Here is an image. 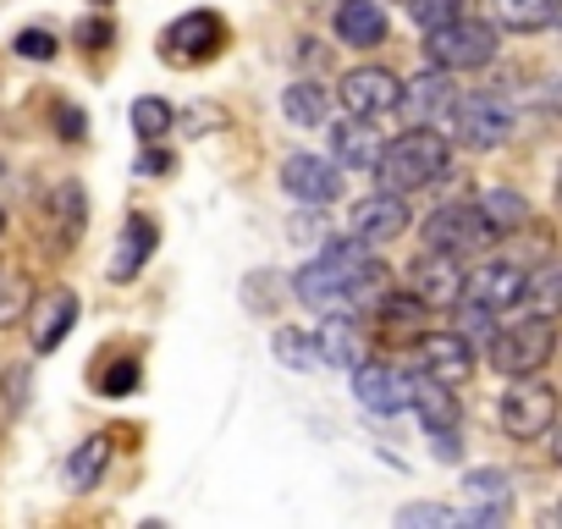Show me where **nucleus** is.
<instances>
[{
    "label": "nucleus",
    "instance_id": "obj_14",
    "mask_svg": "<svg viewBox=\"0 0 562 529\" xmlns=\"http://www.w3.org/2000/svg\"><path fill=\"white\" fill-rule=\"evenodd\" d=\"M414 348H419V370L436 375V381H447V386H458V381L474 375V342L463 331H425Z\"/></svg>",
    "mask_w": 562,
    "mask_h": 529
},
{
    "label": "nucleus",
    "instance_id": "obj_16",
    "mask_svg": "<svg viewBox=\"0 0 562 529\" xmlns=\"http://www.w3.org/2000/svg\"><path fill=\"white\" fill-rule=\"evenodd\" d=\"M524 264H513V259H485L480 271L469 277V293L463 299H474V304H485V309H518V299H524Z\"/></svg>",
    "mask_w": 562,
    "mask_h": 529
},
{
    "label": "nucleus",
    "instance_id": "obj_5",
    "mask_svg": "<svg viewBox=\"0 0 562 529\" xmlns=\"http://www.w3.org/2000/svg\"><path fill=\"white\" fill-rule=\"evenodd\" d=\"M452 138L469 144V149H502L513 138V100L496 94V89H480V94H458L452 116H447Z\"/></svg>",
    "mask_w": 562,
    "mask_h": 529
},
{
    "label": "nucleus",
    "instance_id": "obj_39",
    "mask_svg": "<svg viewBox=\"0 0 562 529\" xmlns=\"http://www.w3.org/2000/svg\"><path fill=\"white\" fill-rule=\"evenodd\" d=\"M78 45H83V50H105V45H111V23H105V18H83V23H78Z\"/></svg>",
    "mask_w": 562,
    "mask_h": 529
},
{
    "label": "nucleus",
    "instance_id": "obj_8",
    "mask_svg": "<svg viewBox=\"0 0 562 529\" xmlns=\"http://www.w3.org/2000/svg\"><path fill=\"white\" fill-rule=\"evenodd\" d=\"M408 293L425 304V309H458L463 293H469V271H463V259L441 254V248H425L414 264H408Z\"/></svg>",
    "mask_w": 562,
    "mask_h": 529
},
{
    "label": "nucleus",
    "instance_id": "obj_22",
    "mask_svg": "<svg viewBox=\"0 0 562 529\" xmlns=\"http://www.w3.org/2000/svg\"><path fill=\"white\" fill-rule=\"evenodd\" d=\"M337 40L353 45V50H375L386 40V12L375 0H342L337 7Z\"/></svg>",
    "mask_w": 562,
    "mask_h": 529
},
{
    "label": "nucleus",
    "instance_id": "obj_34",
    "mask_svg": "<svg viewBox=\"0 0 562 529\" xmlns=\"http://www.w3.org/2000/svg\"><path fill=\"white\" fill-rule=\"evenodd\" d=\"M23 309H34V288L18 271H0V326H12Z\"/></svg>",
    "mask_w": 562,
    "mask_h": 529
},
{
    "label": "nucleus",
    "instance_id": "obj_31",
    "mask_svg": "<svg viewBox=\"0 0 562 529\" xmlns=\"http://www.w3.org/2000/svg\"><path fill=\"white\" fill-rule=\"evenodd\" d=\"M171 127H177V111H171L166 100H155V94H149V100H133V133H138L144 144H160Z\"/></svg>",
    "mask_w": 562,
    "mask_h": 529
},
{
    "label": "nucleus",
    "instance_id": "obj_40",
    "mask_svg": "<svg viewBox=\"0 0 562 529\" xmlns=\"http://www.w3.org/2000/svg\"><path fill=\"white\" fill-rule=\"evenodd\" d=\"M436 441H430V452L441 458V463H458L463 458V441H458V430H430Z\"/></svg>",
    "mask_w": 562,
    "mask_h": 529
},
{
    "label": "nucleus",
    "instance_id": "obj_32",
    "mask_svg": "<svg viewBox=\"0 0 562 529\" xmlns=\"http://www.w3.org/2000/svg\"><path fill=\"white\" fill-rule=\"evenodd\" d=\"M276 359L288 364V370H310V364L321 359V348H315V337H310V331L288 326V331H276Z\"/></svg>",
    "mask_w": 562,
    "mask_h": 529
},
{
    "label": "nucleus",
    "instance_id": "obj_29",
    "mask_svg": "<svg viewBox=\"0 0 562 529\" xmlns=\"http://www.w3.org/2000/svg\"><path fill=\"white\" fill-rule=\"evenodd\" d=\"M480 210H485V221H491L496 232H518V226L535 221V215H529V199L513 193V188H491V193L480 199Z\"/></svg>",
    "mask_w": 562,
    "mask_h": 529
},
{
    "label": "nucleus",
    "instance_id": "obj_30",
    "mask_svg": "<svg viewBox=\"0 0 562 529\" xmlns=\"http://www.w3.org/2000/svg\"><path fill=\"white\" fill-rule=\"evenodd\" d=\"M45 210L61 221V243H72V237H78V226H83V215H89V204H83V188H78V182H56V188L45 193Z\"/></svg>",
    "mask_w": 562,
    "mask_h": 529
},
{
    "label": "nucleus",
    "instance_id": "obj_25",
    "mask_svg": "<svg viewBox=\"0 0 562 529\" xmlns=\"http://www.w3.org/2000/svg\"><path fill=\"white\" fill-rule=\"evenodd\" d=\"M557 12H562V0H491V18L507 34H540L557 23Z\"/></svg>",
    "mask_w": 562,
    "mask_h": 529
},
{
    "label": "nucleus",
    "instance_id": "obj_11",
    "mask_svg": "<svg viewBox=\"0 0 562 529\" xmlns=\"http://www.w3.org/2000/svg\"><path fill=\"white\" fill-rule=\"evenodd\" d=\"M408 221H414V215H408V199L392 193V188H381V193H370V199L353 204V215H348V237L381 248V243H397V237L408 232Z\"/></svg>",
    "mask_w": 562,
    "mask_h": 529
},
{
    "label": "nucleus",
    "instance_id": "obj_37",
    "mask_svg": "<svg viewBox=\"0 0 562 529\" xmlns=\"http://www.w3.org/2000/svg\"><path fill=\"white\" fill-rule=\"evenodd\" d=\"M397 524H403V529H414V524H469V513H458V507H436V502H419V507H403Z\"/></svg>",
    "mask_w": 562,
    "mask_h": 529
},
{
    "label": "nucleus",
    "instance_id": "obj_18",
    "mask_svg": "<svg viewBox=\"0 0 562 529\" xmlns=\"http://www.w3.org/2000/svg\"><path fill=\"white\" fill-rule=\"evenodd\" d=\"M315 348H321V359L326 364H337V370H353V364H364L370 359V337L359 331V320L353 315H326V326L315 331Z\"/></svg>",
    "mask_w": 562,
    "mask_h": 529
},
{
    "label": "nucleus",
    "instance_id": "obj_33",
    "mask_svg": "<svg viewBox=\"0 0 562 529\" xmlns=\"http://www.w3.org/2000/svg\"><path fill=\"white\" fill-rule=\"evenodd\" d=\"M458 331H463L474 348H491V337H496V309L463 299V304H458Z\"/></svg>",
    "mask_w": 562,
    "mask_h": 529
},
{
    "label": "nucleus",
    "instance_id": "obj_13",
    "mask_svg": "<svg viewBox=\"0 0 562 529\" xmlns=\"http://www.w3.org/2000/svg\"><path fill=\"white\" fill-rule=\"evenodd\" d=\"M452 105H458V89H452V72L447 67H430V72L408 78L403 83V100H397V111L408 116V127H441L452 116Z\"/></svg>",
    "mask_w": 562,
    "mask_h": 529
},
{
    "label": "nucleus",
    "instance_id": "obj_4",
    "mask_svg": "<svg viewBox=\"0 0 562 529\" xmlns=\"http://www.w3.org/2000/svg\"><path fill=\"white\" fill-rule=\"evenodd\" d=\"M557 353V320H540V315H524L513 320L507 331L491 337V370L496 375H540Z\"/></svg>",
    "mask_w": 562,
    "mask_h": 529
},
{
    "label": "nucleus",
    "instance_id": "obj_15",
    "mask_svg": "<svg viewBox=\"0 0 562 529\" xmlns=\"http://www.w3.org/2000/svg\"><path fill=\"white\" fill-rule=\"evenodd\" d=\"M281 188L304 204H331L342 193V177H337V160L326 155H288L281 160Z\"/></svg>",
    "mask_w": 562,
    "mask_h": 529
},
{
    "label": "nucleus",
    "instance_id": "obj_26",
    "mask_svg": "<svg viewBox=\"0 0 562 529\" xmlns=\"http://www.w3.org/2000/svg\"><path fill=\"white\" fill-rule=\"evenodd\" d=\"M375 315H381V331H386V337L419 342V337H425V315H436V309H425L414 293H386V299L375 304Z\"/></svg>",
    "mask_w": 562,
    "mask_h": 529
},
{
    "label": "nucleus",
    "instance_id": "obj_3",
    "mask_svg": "<svg viewBox=\"0 0 562 529\" xmlns=\"http://www.w3.org/2000/svg\"><path fill=\"white\" fill-rule=\"evenodd\" d=\"M425 56H430V67H447V72L491 67L496 61V23H485V18H452V23H441V29L425 34Z\"/></svg>",
    "mask_w": 562,
    "mask_h": 529
},
{
    "label": "nucleus",
    "instance_id": "obj_44",
    "mask_svg": "<svg viewBox=\"0 0 562 529\" xmlns=\"http://www.w3.org/2000/svg\"><path fill=\"white\" fill-rule=\"evenodd\" d=\"M557 204H562V171H557Z\"/></svg>",
    "mask_w": 562,
    "mask_h": 529
},
{
    "label": "nucleus",
    "instance_id": "obj_36",
    "mask_svg": "<svg viewBox=\"0 0 562 529\" xmlns=\"http://www.w3.org/2000/svg\"><path fill=\"white\" fill-rule=\"evenodd\" d=\"M408 18L430 34V29H441V23L463 18V0H408Z\"/></svg>",
    "mask_w": 562,
    "mask_h": 529
},
{
    "label": "nucleus",
    "instance_id": "obj_2",
    "mask_svg": "<svg viewBox=\"0 0 562 529\" xmlns=\"http://www.w3.org/2000/svg\"><path fill=\"white\" fill-rule=\"evenodd\" d=\"M452 171V144H447V133H436V127H408L397 144H386L381 149V160H375V177H381V188H392V193H419V188H430V182H441Z\"/></svg>",
    "mask_w": 562,
    "mask_h": 529
},
{
    "label": "nucleus",
    "instance_id": "obj_35",
    "mask_svg": "<svg viewBox=\"0 0 562 529\" xmlns=\"http://www.w3.org/2000/svg\"><path fill=\"white\" fill-rule=\"evenodd\" d=\"M138 381H144L138 359H133V353H122V359L100 375V392H105V397H127V392H138Z\"/></svg>",
    "mask_w": 562,
    "mask_h": 529
},
{
    "label": "nucleus",
    "instance_id": "obj_9",
    "mask_svg": "<svg viewBox=\"0 0 562 529\" xmlns=\"http://www.w3.org/2000/svg\"><path fill=\"white\" fill-rule=\"evenodd\" d=\"M226 50V23L215 12H188L177 18L166 34H160V56L177 61V67H204Z\"/></svg>",
    "mask_w": 562,
    "mask_h": 529
},
{
    "label": "nucleus",
    "instance_id": "obj_46",
    "mask_svg": "<svg viewBox=\"0 0 562 529\" xmlns=\"http://www.w3.org/2000/svg\"><path fill=\"white\" fill-rule=\"evenodd\" d=\"M557 518H562V507H557Z\"/></svg>",
    "mask_w": 562,
    "mask_h": 529
},
{
    "label": "nucleus",
    "instance_id": "obj_7",
    "mask_svg": "<svg viewBox=\"0 0 562 529\" xmlns=\"http://www.w3.org/2000/svg\"><path fill=\"white\" fill-rule=\"evenodd\" d=\"M557 392L546 386V381H535V375H513V386L502 392V430L507 436H518V441H540V436H551V425H557Z\"/></svg>",
    "mask_w": 562,
    "mask_h": 529
},
{
    "label": "nucleus",
    "instance_id": "obj_10",
    "mask_svg": "<svg viewBox=\"0 0 562 529\" xmlns=\"http://www.w3.org/2000/svg\"><path fill=\"white\" fill-rule=\"evenodd\" d=\"M342 105L348 116H364V122H381V116H397V100H403V78L386 72V67H353L342 78Z\"/></svg>",
    "mask_w": 562,
    "mask_h": 529
},
{
    "label": "nucleus",
    "instance_id": "obj_24",
    "mask_svg": "<svg viewBox=\"0 0 562 529\" xmlns=\"http://www.w3.org/2000/svg\"><path fill=\"white\" fill-rule=\"evenodd\" d=\"M518 309H529V315H540V320H562V259H546L540 271L524 277Z\"/></svg>",
    "mask_w": 562,
    "mask_h": 529
},
{
    "label": "nucleus",
    "instance_id": "obj_27",
    "mask_svg": "<svg viewBox=\"0 0 562 529\" xmlns=\"http://www.w3.org/2000/svg\"><path fill=\"white\" fill-rule=\"evenodd\" d=\"M326 105H331V94H326L315 78H299L288 94H281V111H288L293 127H321V122H326Z\"/></svg>",
    "mask_w": 562,
    "mask_h": 529
},
{
    "label": "nucleus",
    "instance_id": "obj_23",
    "mask_svg": "<svg viewBox=\"0 0 562 529\" xmlns=\"http://www.w3.org/2000/svg\"><path fill=\"white\" fill-rule=\"evenodd\" d=\"M408 408L419 414L425 430H458V397H452V386L436 381V375H414V403H408Z\"/></svg>",
    "mask_w": 562,
    "mask_h": 529
},
{
    "label": "nucleus",
    "instance_id": "obj_1",
    "mask_svg": "<svg viewBox=\"0 0 562 529\" xmlns=\"http://www.w3.org/2000/svg\"><path fill=\"white\" fill-rule=\"evenodd\" d=\"M293 293L310 304V309H359V304H381L392 293V277L386 264L375 259L370 243L359 237H342V243H326L293 282Z\"/></svg>",
    "mask_w": 562,
    "mask_h": 529
},
{
    "label": "nucleus",
    "instance_id": "obj_45",
    "mask_svg": "<svg viewBox=\"0 0 562 529\" xmlns=\"http://www.w3.org/2000/svg\"><path fill=\"white\" fill-rule=\"evenodd\" d=\"M0 232H7V210H0Z\"/></svg>",
    "mask_w": 562,
    "mask_h": 529
},
{
    "label": "nucleus",
    "instance_id": "obj_19",
    "mask_svg": "<svg viewBox=\"0 0 562 529\" xmlns=\"http://www.w3.org/2000/svg\"><path fill=\"white\" fill-rule=\"evenodd\" d=\"M155 243H160L155 221H149V215H133V221L122 226V243H116V254H111V282H133V277L144 271V264H149Z\"/></svg>",
    "mask_w": 562,
    "mask_h": 529
},
{
    "label": "nucleus",
    "instance_id": "obj_41",
    "mask_svg": "<svg viewBox=\"0 0 562 529\" xmlns=\"http://www.w3.org/2000/svg\"><path fill=\"white\" fill-rule=\"evenodd\" d=\"M138 171H144V177H160V171H171V155L149 144V149H144V160H138Z\"/></svg>",
    "mask_w": 562,
    "mask_h": 529
},
{
    "label": "nucleus",
    "instance_id": "obj_20",
    "mask_svg": "<svg viewBox=\"0 0 562 529\" xmlns=\"http://www.w3.org/2000/svg\"><path fill=\"white\" fill-rule=\"evenodd\" d=\"M72 320H78V293H67V288L45 293V299L34 304V348H40V353H56L61 337L72 331Z\"/></svg>",
    "mask_w": 562,
    "mask_h": 529
},
{
    "label": "nucleus",
    "instance_id": "obj_47",
    "mask_svg": "<svg viewBox=\"0 0 562 529\" xmlns=\"http://www.w3.org/2000/svg\"><path fill=\"white\" fill-rule=\"evenodd\" d=\"M557 23H562V12H557Z\"/></svg>",
    "mask_w": 562,
    "mask_h": 529
},
{
    "label": "nucleus",
    "instance_id": "obj_12",
    "mask_svg": "<svg viewBox=\"0 0 562 529\" xmlns=\"http://www.w3.org/2000/svg\"><path fill=\"white\" fill-rule=\"evenodd\" d=\"M353 375V397L370 408V414H403L414 403V375L397 370V364H381V359H364L348 370Z\"/></svg>",
    "mask_w": 562,
    "mask_h": 529
},
{
    "label": "nucleus",
    "instance_id": "obj_17",
    "mask_svg": "<svg viewBox=\"0 0 562 529\" xmlns=\"http://www.w3.org/2000/svg\"><path fill=\"white\" fill-rule=\"evenodd\" d=\"M381 133H375V122H364V116H348V122H337V133H331V160L342 166V171H375V160H381Z\"/></svg>",
    "mask_w": 562,
    "mask_h": 529
},
{
    "label": "nucleus",
    "instance_id": "obj_21",
    "mask_svg": "<svg viewBox=\"0 0 562 529\" xmlns=\"http://www.w3.org/2000/svg\"><path fill=\"white\" fill-rule=\"evenodd\" d=\"M463 496L474 502V507H469V524H502V518H507V502H513L502 469H474V474H463Z\"/></svg>",
    "mask_w": 562,
    "mask_h": 529
},
{
    "label": "nucleus",
    "instance_id": "obj_28",
    "mask_svg": "<svg viewBox=\"0 0 562 529\" xmlns=\"http://www.w3.org/2000/svg\"><path fill=\"white\" fill-rule=\"evenodd\" d=\"M105 463H111V441H105V436H89V441H83V447L67 458V485H72V491H89V485H100Z\"/></svg>",
    "mask_w": 562,
    "mask_h": 529
},
{
    "label": "nucleus",
    "instance_id": "obj_42",
    "mask_svg": "<svg viewBox=\"0 0 562 529\" xmlns=\"http://www.w3.org/2000/svg\"><path fill=\"white\" fill-rule=\"evenodd\" d=\"M61 138H72V144L83 138V116H78L72 105H61Z\"/></svg>",
    "mask_w": 562,
    "mask_h": 529
},
{
    "label": "nucleus",
    "instance_id": "obj_38",
    "mask_svg": "<svg viewBox=\"0 0 562 529\" xmlns=\"http://www.w3.org/2000/svg\"><path fill=\"white\" fill-rule=\"evenodd\" d=\"M18 56L50 61V56H56V34H50V29H23V34H18Z\"/></svg>",
    "mask_w": 562,
    "mask_h": 529
},
{
    "label": "nucleus",
    "instance_id": "obj_6",
    "mask_svg": "<svg viewBox=\"0 0 562 529\" xmlns=\"http://www.w3.org/2000/svg\"><path fill=\"white\" fill-rule=\"evenodd\" d=\"M496 243V226L485 221L480 204H441L425 215V248H441L452 259H474Z\"/></svg>",
    "mask_w": 562,
    "mask_h": 529
},
{
    "label": "nucleus",
    "instance_id": "obj_43",
    "mask_svg": "<svg viewBox=\"0 0 562 529\" xmlns=\"http://www.w3.org/2000/svg\"><path fill=\"white\" fill-rule=\"evenodd\" d=\"M551 458L562 463V430H557V425H551Z\"/></svg>",
    "mask_w": 562,
    "mask_h": 529
}]
</instances>
